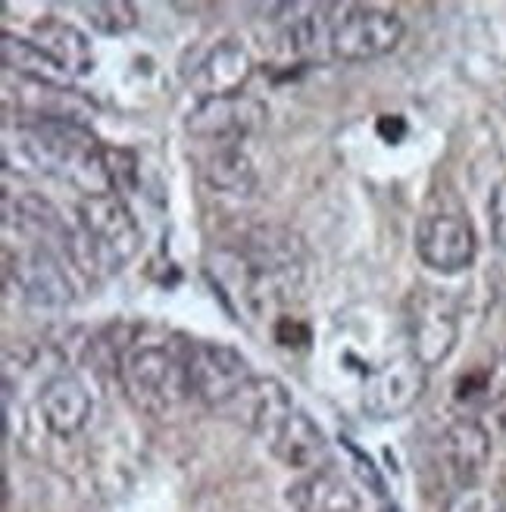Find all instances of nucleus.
Wrapping results in <instances>:
<instances>
[{"label":"nucleus","mask_w":506,"mask_h":512,"mask_svg":"<svg viewBox=\"0 0 506 512\" xmlns=\"http://www.w3.org/2000/svg\"><path fill=\"white\" fill-rule=\"evenodd\" d=\"M19 150L38 172L57 175L82 188L85 197L110 194L107 150L97 144L91 128L66 116H35L16 128Z\"/></svg>","instance_id":"f257e3e1"},{"label":"nucleus","mask_w":506,"mask_h":512,"mask_svg":"<svg viewBox=\"0 0 506 512\" xmlns=\"http://www.w3.org/2000/svg\"><path fill=\"white\" fill-rule=\"evenodd\" d=\"M141 247V228L119 194H91L79 203V222L69 228V260L91 275H113Z\"/></svg>","instance_id":"f03ea898"},{"label":"nucleus","mask_w":506,"mask_h":512,"mask_svg":"<svg viewBox=\"0 0 506 512\" xmlns=\"http://www.w3.org/2000/svg\"><path fill=\"white\" fill-rule=\"evenodd\" d=\"M119 381L129 400L147 416H169L185 397H191L188 356L163 344L132 347L119 360Z\"/></svg>","instance_id":"7ed1b4c3"},{"label":"nucleus","mask_w":506,"mask_h":512,"mask_svg":"<svg viewBox=\"0 0 506 512\" xmlns=\"http://www.w3.org/2000/svg\"><path fill=\"white\" fill-rule=\"evenodd\" d=\"M403 38V19L382 7L347 4L332 13V60L366 63L391 54Z\"/></svg>","instance_id":"20e7f679"},{"label":"nucleus","mask_w":506,"mask_h":512,"mask_svg":"<svg viewBox=\"0 0 506 512\" xmlns=\"http://www.w3.org/2000/svg\"><path fill=\"white\" fill-rule=\"evenodd\" d=\"M188 356V378H191V394L204 400L207 406L225 409L244 384L253 378L244 356L219 341H200L185 350Z\"/></svg>","instance_id":"39448f33"},{"label":"nucleus","mask_w":506,"mask_h":512,"mask_svg":"<svg viewBox=\"0 0 506 512\" xmlns=\"http://www.w3.org/2000/svg\"><path fill=\"white\" fill-rule=\"evenodd\" d=\"M428 369L413 353L394 356V360L375 366L363 381V409L378 422H391L422 400Z\"/></svg>","instance_id":"423d86ee"},{"label":"nucleus","mask_w":506,"mask_h":512,"mask_svg":"<svg viewBox=\"0 0 506 512\" xmlns=\"http://www.w3.org/2000/svg\"><path fill=\"white\" fill-rule=\"evenodd\" d=\"M269 119L263 100L250 94H229V97H207L188 113L185 128L200 141L216 144H238L241 138L260 132Z\"/></svg>","instance_id":"0eeeda50"},{"label":"nucleus","mask_w":506,"mask_h":512,"mask_svg":"<svg viewBox=\"0 0 506 512\" xmlns=\"http://www.w3.org/2000/svg\"><path fill=\"white\" fill-rule=\"evenodd\" d=\"M475 232L469 219L457 213H435L425 216L416 228V253L428 269L438 272H463L475 260Z\"/></svg>","instance_id":"6e6552de"},{"label":"nucleus","mask_w":506,"mask_h":512,"mask_svg":"<svg viewBox=\"0 0 506 512\" xmlns=\"http://www.w3.org/2000/svg\"><path fill=\"white\" fill-rule=\"evenodd\" d=\"M457 338H460V322L447 297L419 294L410 313V344L416 360L425 369L441 366L453 353V347H457Z\"/></svg>","instance_id":"1a4fd4ad"},{"label":"nucleus","mask_w":506,"mask_h":512,"mask_svg":"<svg viewBox=\"0 0 506 512\" xmlns=\"http://www.w3.org/2000/svg\"><path fill=\"white\" fill-rule=\"evenodd\" d=\"M7 266L19 294L35 306H66L75 294L60 260L41 244L7 256Z\"/></svg>","instance_id":"9d476101"},{"label":"nucleus","mask_w":506,"mask_h":512,"mask_svg":"<svg viewBox=\"0 0 506 512\" xmlns=\"http://www.w3.org/2000/svg\"><path fill=\"white\" fill-rule=\"evenodd\" d=\"M225 409H229L241 425H247L253 434H260L263 441H269L272 434L282 428V422L297 409V403L278 378L253 375L241 388V394Z\"/></svg>","instance_id":"9b49d317"},{"label":"nucleus","mask_w":506,"mask_h":512,"mask_svg":"<svg viewBox=\"0 0 506 512\" xmlns=\"http://www.w3.org/2000/svg\"><path fill=\"white\" fill-rule=\"evenodd\" d=\"M441 459L447 475L457 481V491L466 484H478V475L485 472L491 459V434L482 422L457 419L450 422L441 438Z\"/></svg>","instance_id":"f8f14e48"},{"label":"nucleus","mask_w":506,"mask_h":512,"mask_svg":"<svg viewBox=\"0 0 506 512\" xmlns=\"http://www.w3.org/2000/svg\"><path fill=\"white\" fill-rule=\"evenodd\" d=\"M38 406H41L44 425L54 434H60V438L79 434L91 419V394L85 388V381L72 372H60L54 378H47L38 394Z\"/></svg>","instance_id":"ddd939ff"},{"label":"nucleus","mask_w":506,"mask_h":512,"mask_svg":"<svg viewBox=\"0 0 506 512\" xmlns=\"http://www.w3.org/2000/svg\"><path fill=\"white\" fill-rule=\"evenodd\" d=\"M266 447L275 453V459H282L288 469L316 472L328 463L325 434L307 413H303V409H294V413L282 422V428L266 441Z\"/></svg>","instance_id":"4468645a"},{"label":"nucleus","mask_w":506,"mask_h":512,"mask_svg":"<svg viewBox=\"0 0 506 512\" xmlns=\"http://www.w3.org/2000/svg\"><path fill=\"white\" fill-rule=\"evenodd\" d=\"M250 75H253L250 50L238 41H219L207 54V60L197 66L194 88L200 91V100L244 94V85L250 82Z\"/></svg>","instance_id":"2eb2a0df"},{"label":"nucleus","mask_w":506,"mask_h":512,"mask_svg":"<svg viewBox=\"0 0 506 512\" xmlns=\"http://www.w3.org/2000/svg\"><path fill=\"white\" fill-rule=\"evenodd\" d=\"M288 503L297 512H357L360 497L350 488L347 478L328 469L307 472L288 488Z\"/></svg>","instance_id":"dca6fc26"},{"label":"nucleus","mask_w":506,"mask_h":512,"mask_svg":"<svg viewBox=\"0 0 506 512\" xmlns=\"http://www.w3.org/2000/svg\"><path fill=\"white\" fill-rule=\"evenodd\" d=\"M35 44L44 54L54 57L69 75H88L94 69V50L82 29H75L72 22L47 16L35 25Z\"/></svg>","instance_id":"f3484780"},{"label":"nucleus","mask_w":506,"mask_h":512,"mask_svg":"<svg viewBox=\"0 0 506 512\" xmlns=\"http://www.w3.org/2000/svg\"><path fill=\"white\" fill-rule=\"evenodd\" d=\"M0 57H4V66L25 75L32 85H44V88H66L72 75L35 44V41H22L16 35H4V44H0Z\"/></svg>","instance_id":"a211bd4d"},{"label":"nucleus","mask_w":506,"mask_h":512,"mask_svg":"<svg viewBox=\"0 0 506 512\" xmlns=\"http://www.w3.org/2000/svg\"><path fill=\"white\" fill-rule=\"evenodd\" d=\"M204 175L207 182L219 191L229 194H250L253 185H257V172H253V163L241 153L238 144H219V150L204 163Z\"/></svg>","instance_id":"6ab92c4d"},{"label":"nucleus","mask_w":506,"mask_h":512,"mask_svg":"<svg viewBox=\"0 0 506 512\" xmlns=\"http://www.w3.org/2000/svg\"><path fill=\"white\" fill-rule=\"evenodd\" d=\"M79 10L100 35H125L138 25V10L129 0H94V4H82Z\"/></svg>","instance_id":"aec40b11"},{"label":"nucleus","mask_w":506,"mask_h":512,"mask_svg":"<svg viewBox=\"0 0 506 512\" xmlns=\"http://www.w3.org/2000/svg\"><path fill=\"white\" fill-rule=\"evenodd\" d=\"M441 512H503V497L488 484H466L444 503Z\"/></svg>","instance_id":"412c9836"},{"label":"nucleus","mask_w":506,"mask_h":512,"mask_svg":"<svg viewBox=\"0 0 506 512\" xmlns=\"http://www.w3.org/2000/svg\"><path fill=\"white\" fill-rule=\"evenodd\" d=\"M488 222H491V238L500 250H506V178L494 185L488 200Z\"/></svg>","instance_id":"4be33fe9"}]
</instances>
